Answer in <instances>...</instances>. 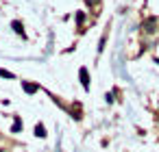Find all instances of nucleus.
<instances>
[{"instance_id":"nucleus-1","label":"nucleus","mask_w":159,"mask_h":152,"mask_svg":"<svg viewBox=\"0 0 159 152\" xmlns=\"http://www.w3.org/2000/svg\"><path fill=\"white\" fill-rule=\"evenodd\" d=\"M155 26H157V18H148V20L142 24V28H144L146 33H155V31H157Z\"/></svg>"},{"instance_id":"nucleus-2","label":"nucleus","mask_w":159,"mask_h":152,"mask_svg":"<svg viewBox=\"0 0 159 152\" xmlns=\"http://www.w3.org/2000/svg\"><path fill=\"white\" fill-rule=\"evenodd\" d=\"M79 76H81V83H83V87H85V89H89V76H87V70H85V67H81Z\"/></svg>"},{"instance_id":"nucleus-3","label":"nucleus","mask_w":159,"mask_h":152,"mask_svg":"<svg viewBox=\"0 0 159 152\" xmlns=\"http://www.w3.org/2000/svg\"><path fill=\"white\" fill-rule=\"evenodd\" d=\"M24 91H26V93H35V91H37V85H31V83H24Z\"/></svg>"},{"instance_id":"nucleus-4","label":"nucleus","mask_w":159,"mask_h":152,"mask_svg":"<svg viewBox=\"0 0 159 152\" xmlns=\"http://www.w3.org/2000/svg\"><path fill=\"white\" fill-rule=\"evenodd\" d=\"M35 135H37V137H46V130H44V126H42V124H37V128H35Z\"/></svg>"},{"instance_id":"nucleus-5","label":"nucleus","mask_w":159,"mask_h":152,"mask_svg":"<svg viewBox=\"0 0 159 152\" xmlns=\"http://www.w3.org/2000/svg\"><path fill=\"white\" fill-rule=\"evenodd\" d=\"M0 76H2V78H13V74L7 72V70H0Z\"/></svg>"},{"instance_id":"nucleus-6","label":"nucleus","mask_w":159,"mask_h":152,"mask_svg":"<svg viewBox=\"0 0 159 152\" xmlns=\"http://www.w3.org/2000/svg\"><path fill=\"white\" fill-rule=\"evenodd\" d=\"M13 28H16L20 35H24V31H22V24H20V22H13Z\"/></svg>"}]
</instances>
